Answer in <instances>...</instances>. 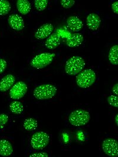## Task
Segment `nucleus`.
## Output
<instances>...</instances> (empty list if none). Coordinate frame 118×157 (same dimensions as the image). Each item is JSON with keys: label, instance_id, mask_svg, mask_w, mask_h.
I'll list each match as a JSON object with an SVG mask.
<instances>
[{"label": "nucleus", "instance_id": "obj_1", "mask_svg": "<svg viewBox=\"0 0 118 157\" xmlns=\"http://www.w3.org/2000/svg\"><path fill=\"white\" fill-rule=\"evenodd\" d=\"M85 64V61L83 58L79 56H74L67 61L65 70L69 75H76L83 70Z\"/></svg>", "mask_w": 118, "mask_h": 157}, {"label": "nucleus", "instance_id": "obj_2", "mask_svg": "<svg viewBox=\"0 0 118 157\" xmlns=\"http://www.w3.org/2000/svg\"><path fill=\"white\" fill-rule=\"evenodd\" d=\"M90 114L84 109L74 110L69 116V121L70 124L75 127L84 126L90 121Z\"/></svg>", "mask_w": 118, "mask_h": 157}, {"label": "nucleus", "instance_id": "obj_3", "mask_svg": "<svg viewBox=\"0 0 118 157\" xmlns=\"http://www.w3.org/2000/svg\"><path fill=\"white\" fill-rule=\"evenodd\" d=\"M95 72L91 69H86L78 74L76 77V84L81 88H88L96 81Z\"/></svg>", "mask_w": 118, "mask_h": 157}, {"label": "nucleus", "instance_id": "obj_4", "mask_svg": "<svg viewBox=\"0 0 118 157\" xmlns=\"http://www.w3.org/2000/svg\"><path fill=\"white\" fill-rule=\"evenodd\" d=\"M57 93V88L52 84H43L38 86L34 90V96L37 100L51 99Z\"/></svg>", "mask_w": 118, "mask_h": 157}, {"label": "nucleus", "instance_id": "obj_5", "mask_svg": "<svg viewBox=\"0 0 118 157\" xmlns=\"http://www.w3.org/2000/svg\"><path fill=\"white\" fill-rule=\"evenodd\" d=\"M55 56V54L49 52L40 54L32 59L30 64L36 69L44 68L52 63Z\"/></svg>", "mask_w": 118, "mask_h": 157}, {"label": "nucleus", "instance_id": "obj_6", "mask_svg": "<svg viewBox=\"0 0 118 157\" xmlns=\"http://www.w3.org/2000/svg\"><path fill=\"white\" fill-rule=\"evenodd\" d=\"M50 142V136L47 133L39 131L34 133L31 139V145L33 149L41 150L45 148Z\"/></svg>", "mask_w": 118, "mask_h": 157}, {"label": "nucleus", "instance_id": "obj_7", "mask_svg": "<svg viewBox=\"0 0 118 157\" xmlns=\"http://www.w3.org/2000/svg\"><path fill=\"white\" fill-rule=\"evenodd\" d=\"M118 144L113 138H107L102 143V149L106 155L111 157H117L118 155Z\"/></svg>", "mask_w": 118, "mask_h": 157}, {"label": "nucleus", "instance_id": "obj_8", "mask_svg": "<svg viewBox=\"0 0 118 157\" xmlns=\"http://www.w3.org/2000/svg\"><path fill=\"white\" fill-rule=\"evenodd\" d=\"M27 86L22 81L15 83L10 90V96L13 100H19L22 98L27 92Z\"/></svg>", "mask_w": 118, "mask_h": 157}, {"label": "nucleus", "instance_id": "obj_9", "mask_svg": "<svg viewBox=\"0 0 118 157\" xmlns=\"http://www.w3.org/2000/svg\"><path fill=\"white\" fill-rule=\"evenodd\" d=\"M53 29L54 27L52 24H44L38 29L34 34V36L36 39L39 40H44L52 34Z\"/></svg>", "mask_w": 118, "mask_h": 157}, {"label": "nucleus", "instance_id": "obj_10", "mask_svg": "<svg viewBox=\"0 0 118 157\" xmlns=\"http://www.w3.org/2000/svg\"><path fill=\"white\" fill-rule=\"evenodd\" d=\"M8 22L10 26L15 31H22L24 27V21L22 17L19 15L12 14L8 18Z\"/></svg>", "mask_w": 118, "mask_h": 157}, {"label": "nucleus", "instance_id": "obj_11", "mask_svg": "<svg viewBox=\"0 0 118 157\" xmlns=\"http://www.w3.org/2000/svg\"><path fill=\"white\" fill-rule=\"evenodd\" d=\"M67 27L74 32H79L83 29V24L79 18L76 16L69 17L66 21Z\"/></svg>", "mask_w": 118, "mask_h": 157}, {"label": "nucleus", "instance_id": "obj_12", "mask_svg": "<svg viewBox=\"0 0 118 157\" xmlns=\"http://www.w3.org/2000/svg\"><path fill=\"white\" fill-rule=\"evenodd\" d=\"M101 23V19L99 15L95 13L88 14L86 18V24L88 29L95 31L99 28Z\"/></svg>", "mask_w": 118, "mask_h": 157}, {"label": "nucleus", "instance_id": "obj_13", "mask_svg": "<svg viewBox=\"0 0 118 157\" xmlns=\"http://www.w3.org/2000/svg\"><path fill=\"white\" fill-rule=\"evenodd\" d=\"M83 42V36L79 33H75L69 36L66 41V45L70 48L79 47Z\"/></svg>", "mask_w": 118, "mask_h": 157}, {"label": "nucleus", "instance_id": "obj_14", "mask_svg": "<svg viewBox=\"0 0 118 157\" xmlns=\"http://www.w3.org/2000/svg\"><path fill=\"white\" fill-rule=\"evenodd\" d=\"M14 76L8 74L5 76L0 81V92H6L8 91L14 84Z\"/></svg>", "mask_w": 118, "mask_h": 157}, {"label": "nucleus", "instance_id": "obj_15", "mask_svg": "<svg viewBox=\"0 0 118 157\" xmlns=\"http://www.w3.org/2000/svg\"><path fill=\"white\" fill-rule=\"evenodd\" d=\"M13 152V147L11 143L6 140H0V155L8 157L11 155Z\"/></svg>", "mask_w": 118, "mask_h": 157}, {"label": "nucleus", "instance_id": "obj_16", "mask_svg": "<svg viewBox=\"0 0 118 157\" xmlns=\"http://www.w3.org/2000/svg\"><path fill=\"white\" fill-rule=\"evenodd\" d=\"M60 36L57 34H52L49 36L45 43L47 48L49 50H54L60 44Z\"/></svg>", "mask_w": 118, "mask_h": 157}, {"label": "nucleus", "instance_id": "obj_17", "mask_svg": "<svg viewBox=\"0 0 118 157\" xmlns=\"http://www.w3.org/2000/svg\"><path fill=\"white\" fill-rule=\"evenodd\" d=\"M17 8L20 14L26 15L31 10V4L27 0H18L17 1Z\"/></svg>", "mask_w": 118, "mask_h": 157}, {"label": "nucleus", "instance_id": "obj_18", "mask_svg": "<svg viewBox=\"0 0 118 157\" xmlns=\"http://www.w3.org/2000/svg\"><path fill=\"white\" fill-rule=\"evenodd\" d=\"M118 46L115 45L111 47L109 52V60L112 65H117L118 63Z\"/></svg>", "mask_w": 118, "mask_h": 157}, {"label": "nucleus", "instance_id": "obj_19", "mask_svg": "<svg viewBox=\"0 0 118 157\" xmlns=\"http://www.w3.org/2000/svg\"><path fill=\"white\" fill-rule=\"evenodd\" d=\"M24 128L27 131H31L33 130H35L38 127V122L37 120H36L34 118H30L25 120L23 124Z\"/></svg>", "mask_w": 118, "mask_h": 157}, {"label": "nucleus", "instance_id": "obj_20", "mask_svg": "<svg viewBox=\"0 0 118 157\" xmlns=\"http://www.w3.org/2000/svg\"><path fill=\"white\" fill-rule=\"evenodd\" d=\"M10 111L15 114H20L24 110V107L22 102L18 101H15L10 105Z\"/></svg>", "mask_w": 118, "mask_h": 157}, {"label": "nucleus", "instance_id": "obj_21", "mask_svg": "<svg viewBox=\"0 0 118 157\" xmlns=\"http://www.w3.org/2000/svg\"><path fill=\"white\" fill-rule=\"evenodd\" d=\"M11 10L10 3L7 0H0V15L7 14Z\"/></svg>", "mask_w": 118, "mask_h": 157}, {"label": "nucleus", "instance_id": "obj_22", "mask_svg": "<svg viewBox=\"0 0 118 157\" xmlns=\"http://www.w3.org/2000/svg\"><path fill=\"white\" fill-rule=\"evenodd\" d=\"M49 1L47 0H36L34 1L35 7L38 11H42L47 7Z\"/></svg>", "mask_w": 118, "mask_h": 157}, {"label": "nucleus", "instance_id": "obj_23", "mask_svg": "<svg viewBox=\"0 0 118 157\" xmlns=\"http://www.w3.org/2000/svg\"><path fill=\"white\" fill-rule=\"evenodd\" d=\"M107 101H108V102L109 103V104H110L111 106H112L113 107H118V101L117 95H111L108 97Z\"/></svg>", "mask_w": 118, "mask_h": 157}, {"label": "nucleus", "instance_id": "obj_24", "mask_svg": "<svg viewBox=\"0 0 118 157\" xmlns=\"http://www.w3.org/2000/svg\"><path fill=\"white\" fill-rule=\"evenodd\" d=\"M60 4L62 7L64 8H70L72 7L75 4L74 0H61Z\"/></svg>", "mask_w": 118, "mask_h": 157}, {"label": "nucleus", "instance_id": "obj_25", "mask_svg": "<svg viewBox=\"0 0 118 157\" xmlns=\"http://www.w3.org/2000/svg\"><path fill=\"white\" fill-rule=\"evenodd\" d=\"M8 121V117L5 114H0V128H3Z\"/></svg>", "mask_w": 118, "mask_h": 157}, {"label": "nucleus", "instance_id": "obj_26", "mask_svg": "<svg viewBox=\"0 0 118 157\" xmlns=\"http://www.w3.org/2000/svg\"><path fill=\"white\" fill-rule=\"evenodd\" d=\"M7 66L6 61L4 59H0V74L2 73L5 71Z\"/></svg>", "mask_w": 118, "mask_h": 157}, {"label": "nucleus", "instance_id": "obj_27", "mask_svg": "<svg viewBox=\"0 0 118 157\" xmlns=\"http://www.w3.org/2000/svg\"><path fill=\"white\" fill-rule=\"evenodd\" d=\"M48 154L45 152H38V153H35L32 155H31L30 157H48Z\"/></svg>", "mask_w": 118, "mask_h": 157}, {"label": "nucleus", "instance_id": "obj_28", "mask_svg": "<svg viewBox=\"0 0 118 157\" xmlns=\"http://www.w3.org/2000/svg\"><path fill=\"white\" fill-rule=\"evenodd\" d=\"M118 1H115V2H113L112 4V10L113 11V13L116 14H118Z\"/></svg>", "mask_w": 118, "mask_h": 157}, {"label": "nucleus", "instance_id": "obj_29", "mask_svg": "<svg viewBox=\"0 0 118 157\" xmlns=\"http://www.w3.org/2000/svg\"><path fill=\"white\" fill-rule=\"evenodd\" d=\"M112 91L116 95H117L118 94V84H115L113 88H112Z\"/></svg>", "mask_w": 118, "mask_h": 157}, {"label": "nucleus", "instance_id": "obj_30", "mask_svg": "<svg viewBox=\"0 0 118 157\" xmlns=\"http://www.w3.org/2000/svg\"><path fill=\"white\" fill-rule=\"evenodd\" d=\"M118 115H116V116H115V124H116V126H118Z\"/></svg>", "mask_w": 118, "mask_h": 157}]
</instances>
